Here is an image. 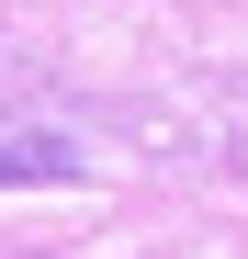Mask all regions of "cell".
<instances>
[{"label": "cell", "instance_id": "6da1fadb", "mask_svg": "<svg viewBox=\"0 0 248 259\" xmlns=\"http://www.w3.org/2000/svg\"><path fill=\"white\" fill-rule=\"evenodd\" d=\"M79 169V147H57V136H0V181H68Z\"/></svg>", "mask_w": 248, "mask_h": 259}]
</instances>
